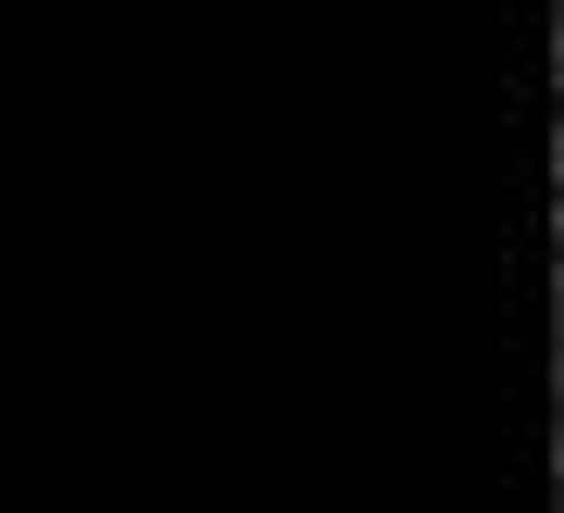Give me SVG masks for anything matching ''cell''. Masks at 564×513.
I'll use <instances>...</instances> for the list:
<instances>
[{
  "label": "cell",
  "instance_id": "2",
  "mask_svg": "<svg viewBox=\"0 0 564 513\" xmlns=\"http://www.w3.org/2000/svg\"><path fill=\"white\" fill-rule=\"evenodd\" d=\"M552 39H564V0H552Z\"/></svg>",
  "mask_w": 564,
  "mask_h": 513
},
{
  "label": "cell",
  "instance_id": "1",
  "mask_svg": "<svg viewBox=\"0 0 564 513\" xmlns=\"http://www.w3.org/2000/svg\"><path fill=\"white\" fill-rule=\"evenodd\" d=\"M552 451H564V401H552Z\"/></svg>",
  "mask_w": 564,
  "mask_h": 513
}]
</instances>
